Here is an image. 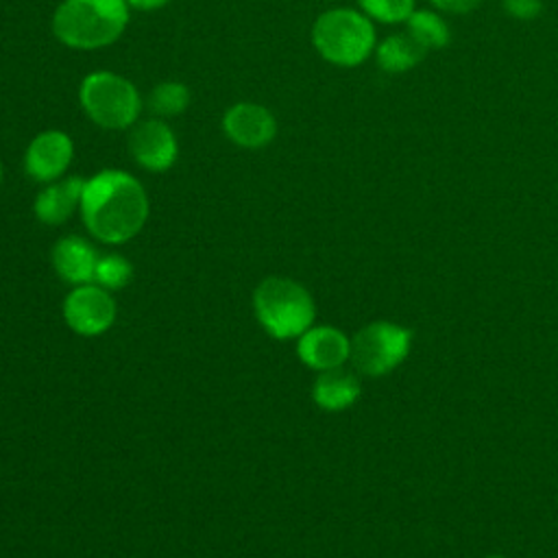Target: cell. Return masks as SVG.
<instances>
[{
  "mask_svg": "<svg viewBox=\"0 0 558 558\" xmlns=\"http://www.w3.org/2000/svg\"><path fill=\"white\" fill-rule=\"evenodd\" d=\"M116 299L98 283L74 286L63 301V318L68 327L85 338L105 333L116 323Z\"/></svg>",
  "mask_w": 558,
  "mask_h": 558,
  "instance_id": "52a82bcc",
  "label": "cell"
},
{
  "mask_svg": "<svg viewBox=\"0 0 558 558\" xmlns=\"http://www.w3.org/2000/svg\"><path fill=\"white\" fill-rule=\"evenodd\" d=\"M0 181H2V163H0Z\"/></svg>",
  "mask_w": 558,
  "mask_h": 558,
  "instance_id": "603a6c76",
  "label": "cell"
},
{
  "mask_svg": "<svg viewBox=\"0 0 558 558\" xmlns=\"http://www.w3.org/2000/svg\"><path fill=\"white\" fill-rule=\"evenodd\" d=\"M432 2L447 13H469L480 4V0H432Z\"/></svg>",
  "mask_w": 558,
  "mask_h": 558,
  "instance_id": "44dd1931",
  "label": "cell"
},
{
  "mask_svg": "<svg viewBox=\"0 0 558 558\" xmlns=\"http://www.w3.org/2000/svg\"><path fill=\"white\" fill-rule=\"evenodd\" d=\"M360 397V379L353 371L338 366L320 371L312 386V399L327 412H340L351 408Z\"/></svg>",
  "mask_w": 558,
  "mask_h": 558,
  "instance_id": "5bb4252c",
  "label": "cell"
},
{
  "mask_svg": "<svg viewBox=\"0 0 558 558\" xmlns=\"http://www.w3.org/2000/svg\"><path fill=\"white\" fill-rule=\"evenodd\" d=\"M83 185L85 179L81 177H65L46 183V187L35 196L33 205L37 220L50 227L65 222L81 207Z\"/></svg>",
  "mask_w": 558,
  "mask_h": 558,
  "instance_id": "4fadbf2b",
  "label": "cell"
},
{
  "mask_svg": "<svg viewBox=\"0 0 558 558\" xmlns=\"http://www.w3.org/2000/svg\"><path fill=\"white\" fill-rule=\"evenodd\" d=\"M129 7L140 9V11H153V9H161L166 7L170 0H126Z\"/></svg>",
  "mask_w": 558,
  "mask_h": 558,
  "instance_id": "7402d4cb",
  "label": "cell"
},
{
  "mask_svg": "<svg viewBox=\"0 0 558 558\" xmlns=\"http://www.w3.org/2000/svg\"><path fill=\"white\" fill-rule=\"evenodd\" d=\"M74 157V142L65 131L37 133L24 153V170L37 183H52L65 174Z\"/></svg>",
  "mask_w": 558,
  "mask_h": 558,
  "instance_id": "9c48e42d",
  "label": "cell"
},
{
  "mask_svg": "<svg viewBox=\"0 0 558 558\" xmlns=\"http://www.w3.org/2000/svg\"><path fill=\"white\" fill-rule=\"evenodd\" d=\"M225 135L242 148H262L277 135V120L264 105L235 102L222 116Z\"/></svg>",
  "mask_w": 558,
  "mask_h": 558,
  "instance_id": "30bf717a",
  "label": "cell"
},
{
  "mask_svg": "<svg viewBox=\"0 0 558 558\" xmlns=\"http://www.w3.org/2000/svg\"><path fill=\"white\" fill-rule=\"evenodd\" d=\"M148 105L161 118L179 116L190 105V89L179 81H161L153 87L148 96Z\"/></svg>",
  "mask_w": 558,
  "mask_h": 558,
  "instance_id": "2e32d148",
  "label": "cell"
},
{
  "mask_svg": "<svg viewBox=\"0 0 558 558\" xmlns=\"http://www.w3.org/2000/svg\"><path fill=\"white\" fill-rule=\"evenodd\" d=\"M410 344V329L390 320H375L351 338V362L357 373L381 377L408 357Z\"/></svg>",
  "mask_w": 558,
  "mask_h": 558,
  "instance_id": "8992f818",
  "label": "cell"
},
{
  "mask_svg": "<svg viewBox=\"0 0 558 558\" xmlns=\"http://www.w3.org/2000/svg\"><path fill=\"white\" fill-rule=\"evenodd\" d=\"M253 310L264 331L277 340L299 338L316 318L310 290L288 277H266L259 281L253 292Z\"/></svg>",
  "mask_w": 558,
  "mask_h": 558,
  "instance_id": "3957f363",
  "label": "cell"
},
{
  "mask_svg": "<svg viewBox=\"0 0 558 558\" xmlns=\"http://www.w3.org/2000/svg\"><path fill=\"white\" fill-rule=\"evenodd\" d=\"M129 150L144 170L163 172L177 161L179 142L174 131L163 120L148 118L131 126Z\"/></svg>",
  "mask_w": 558,
  "mask_h": 558,
  "instance_id": "ba28073f",
  "label": "cell"
},
{
  "mask_svg": "<svg viewBox=\"0 0 558 558\" xmlns=\"http://www.w3.org/2000/svg\"><path fill=\"white\" fill-rule=\"evenodd\" d=\"M488 558H504V556H488Z\"/></svg>",
  "mask_w": 558,
  "mask_h": 558,
  "instance_id": "cb8c5ba5",
  "label": "cell"
},
{
  "mask_svg": "<svg viewBox=\"0 0 558 558\" xmlns=\"http://www.w3.org/2000/svg\"><path fill=\"white\" fill-rule=\"evenodd\" d=\"M98 257L100 255L96 253L92 242H87L81 235L59 238L52 246L54 272L72 286H83L94 281Z\"/></svg>",
  "mask_w": 558,
  "mask_h": 558,
  "instance_id": "7c38bea8",
  "label": "cell"
},
{
  "mask_svg": "<svg viewBox=\"0 0 558 558\" xmlns=\"http://www.w3.org/2000/svg\"><path fill=\"white\" fill-rule=\"evenodd\" d=\"M85 229L105 244H124L146 225L150 203L144 185L126 170L107 168L85 179L81 196Z\"/></svg>",
  "mask_w": 558,
  "mask_h": 558,
  "instance_id": "6da1fadb",
  "label": "cell"
},
{
  "mask_svg": "<svg viewBox=\"0 0 558 558\" xmlns=\"http://www.w3.org/2000/svg\"><path fill=\"white\" fill-rule=\"evenodd\" d=\"M360 7L366 11V15L392 24L405 22L412 15L414 0H360Z\"/></svg>",
  "mask_w": 558,
  "mask_h": 558,
  "instance_id": "d6986e66",
  "label": "cell"
},
{
  "mask_svg": "<svg viewBox=\"0 0 558 558\" xmlns=\"http://www.w3.org/2000/svg\"><path fill=\"white\" fill-rule=\"evenodd\" d=\"M299 360L314 371L344 366L351 360V340L331 325H312L296 338Z\"/></svg>",
  "mask_w": 558,
  "mask_h": 558,
  "instance_id": "8fae6325",
  "label": "cell"
},
{
  "mask_svg": "<svg viewBox=\"0 0 558 558\" xmlns=\"http://www.w3.org/2000/svg\"><path fill=\"white\" fill-rule=\"evenodd\" d=\"M129 9L126 0H63L52 15V33L68 48H105L124 33Z\"/></svg>",
  "mask_w": 558,
  "mask_h": 558,
  "instance_id": "7a4b0ae2",
  "label": "cell"
},
{
  "mask_svg": "<svg viewBox=\"0 0 558 558\" xmlns=\"http://www.w3.org/2000/svg\"><path fill=\"white\" fill-rule=\"evenodd\" d=\"M405 22H408V33L427 50L442 48L449 41L447 24L429 11H412V15Z\"/></svg>",
  "mask_w": 558,
  "mask_h": 558,
  "instance_id": "e0dca14e",
  "label": "cell"
},
{
  "mask_svg": "<svg viewBox=\"0 0 558 558\" xmlns=\"http://www.w3.org/2000/svg\"><path fill=\"white\" fill-rule=\"evenodd\" d=\"M312 44L325 61L351 68L371 54L375 28L366 15L353 9H329L316 17Z\"/></svg>",
  "mask_w": 558,
  "mask_h": 558,
  "instance_id": "5b68a950",
  "label": "cell"
},
{
  "mask_svg": "<svg viewBox=\"0 0 558 558\" xmlns=\"http://www.w3.org/2000/svg\"><path fill=\"white\" fill-rule=\"evenodd\" d=\"M131 279H133V266L124 255L107 253L98 257L94 283L113 292V290H122Z\"/></svg>",
  "mask_w": 558,
  "mask_h": 558,
  "instance_id": "ac0fdd59",
  "label": "cell"
},
{
  "mask_svg": "<svg viewBox=\"0 0 558 558\" xmlns=\"http://www.w3.org/2000/svg\"><path fill=\"white\" fill-rule=\"evenodd\" d=\"M506 9L514 15V17H534L541 11V2L538 0H506Z\"/></svg>",
  "mask_w": 558,
  "mask_h": 558,
  "instance_id": "ffe728a7",
  "label": "cell"
},
{
  "mask_svg": "<svg viewBox=\"0 0 558 558\" xmlns=\"http://www.w3.org/2000/svg\"><path fill=\"white\" fill-rule=\"evenodd\" d=\"M78 100L85 116L102 129H131L142 111V96L137 87L109 70H96L81 81Z\"/></svg>",
  "mask_w": 558,
  "mask_h": 558,
  "instance_id": "277c9868",
  "label": "cell"
},
{
  "mask_svg": "<svg viewBox=\"0 0 558 558\" xmlns=\"http://www.w3.org/2000/svg\"><path fill=\"white\" fill-rule=\"evenodd\" d=\"M425 52L427 48L418 44L410 33L390 35L377 48V63L386 72H405L414 68L425 57Z\"/></svg>",
  "mask_w": 558,
  "mask_h": 558,
  "instance_id": "9a60e30c",
  "label": "cell"
}]
</instances>
